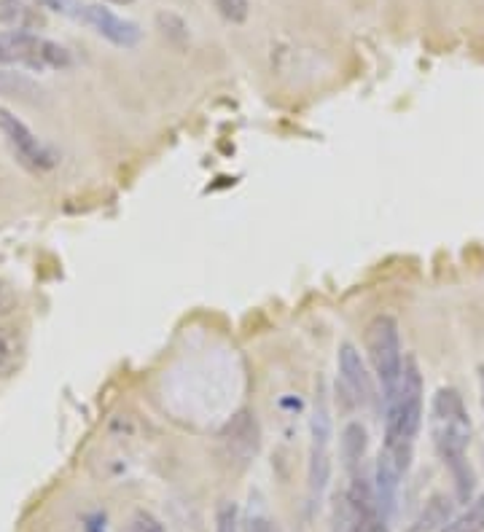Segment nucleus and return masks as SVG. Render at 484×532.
Returning <instances> with one entry per match:
<instances>
[{
    "instance_id": "f03ea898",
    "label": "nucleus",
    "mask_w": 484,
    "mask_h": 532,
    "mask_svg": "<svg viewBox=\"0 0 484 532\" xmlns=\"http://www.w3.org/2000/svg\"><path fill=\"white\" fill-rule=\"evenodd\" d=\"M423 412V374H420L415 358H407L396 393L390 395L388 404H385V444H382V449L396 457L404 468H409L412 463L417 433L423 428Z\"/></svg>"
},
{
    "instance_id": "1a4fd4ad",
    "label": "nucleus",
    "mask_w": 484,
    "mask_h": 532,
    "mask_svg": "<svg viewBox=\"0 0 484 532\" xmlns=\"http://www.w3.org/2000/svg\"><path fill=\"white\" fill-rule=\"evenodd\" d=\"M44 6L35 0H0V25H6L9 30H25V33H35L38 27L46 25Z\"/></svg>"
},
{
    "instance_id": "f3484780",
    "label": "nucleus",
    "mask_w": 484,
    "mask_h": 532,
    "mask_svg": "<svg viewBox=\"0 0 484 532\" xmlns=\"http://www.w3.org/2000/svg\"><path fill=\"white\" fill-rule=\"evenodd\" d=\"M245 532H275L272 530V522H269L267 516L253 514L248 522H245Z\"/></svg>"
},
{
    "instance_id": "4be33fe9",
    "label": "nucleus",
    "mask_w": 484,
    "mask_h": 532,
    "mask_svg": "<svg viewBox=\"0 0 484 532\" xmlns=\"http://www.w3.org/2000/svg\"><path fill=\"white\" fill-rule=\"evenodd\" d=\"M482 409H484V371H482Z\"/></svg>"
},
{
    "instance_id": "4468645a",
    "label": "nucleus",
    "mask_w": 484,
    "mask_h": 532,
    "mask_svg": "<svg viewBox=\"0 0 484 532\" xmlns=\"http://www.w3.org/2000/svg\"><path fill=\"white\" fill-rule=\"evenodd\" d=\"M25 92H35V86L22 73L0 70V95H25Z\"/></svg>"
},
{
    "instance_id": "9b49d317",
    "label": "nucleus",
    "mask_w": 484,
    "mask_h": 532,
    "mask_svg": "<svg viewBox=\"0 0 484 532\" xmlns=\"http://www.w3.org/2000/svg\"><path fill=\"white\" fill-rule=\"evenodd\" d=\"M452 519V500L444 498V495H436L431 503H425L423 516L417 519L415 532H431V530H441L444 524Z\"/></svg>"
},
{
    "instance_id": "2eb2a0df",
    "label": "nucleus",
    "mask_w": 484,
    "mask_h": 532,
    "mask_svg": "<svg viewBox=\"0 0 484 532\" xmlns=\"http://www.w3.org/2000/svg\"><path fill=\"white\" fill-rule=\"evenodd\" d=\"M216 532H240V514L234 503H221L216 514Z\"/></svg>"
},
{
    "instance_id": "412c9836",
    "label": "nucleus",
    "mask_w": 484,
    "mask_h": 532,
    "mask_svg": "<svg viewBox=\"0 0 484 532\" xmlns=\"http://www.w3.org/2000/svg\"><path fill=\"white\" fill-rule=\"evenodd\" d=\"M108 3H116V6H130L135 0H108Z\"/></svg>"
},
{
    "instance_id": "39448f33",
    "label": "nucleus",
    "mask_w": 484,
    "mask_h": 532,
    "mask_svg": "<svg viewBox=\"0 0 484 532\" xmlns=\"http://www.w3.org/2000/svg\"><path fill=\"white\" fill-rule=\"evenodd\" d=\"M65 46L46 41L38 33L3 30L0 33V65H22L30 70H62L70 65Z\"/></svg>"
},
{
    "instance_id": "f8f14e48",
    "label": "nucleus",
    "mask_w": 484,
    "mask_h": 532,
    "mask_svg": "<svg viewBox=\"0 0 484 532\" xmlns=\"http://www.w3.org/2000/svg\"><path fill=\"white\" fill-rule=\"evenodd\" d=\"M441 532H484V498L471 500L466 511L444 524Z\"/></svg>"
},
{
    "instance_id": "6ab92c4d",
    "label": "nucleus",
    "mask_w": 484,
    "mask_h": 532,
    "mask_svg": "<svg viewBox=\"0 0 484 532\" xmlns=\"http://www.w3.org/2000/svg\"><path fill=\"white\" fill-rule=\"evenodd\" d=\"M87 532H105V516L95 514L87 519Z\"/></svg>"
},
{
    "instance_id": "20e7f679",
    "label": "nucleus",
    "mask_w": 484,
    "mask_h": 532,
    "mask_svg": "<svg viewBox=\"0 0 484 532\" xmlns=\"http://www.w3.org/2000/svg\"><path fill=\"white\" fill-rule=\"evenodd\" d=\"M44 9L60 11L62 17H70L81 22V25L92 27L100 38H105L119 49H132L138 46L143 33L132 19L119 17L116 11H111L103 3H81V0H38Z\"/></svg>"
},
{
    "instance_id": "7ed1b4c3",
    "label": "nucleus",
    "mask_w": 484,
    "mask_h": 532,
    "mask_svg": "<svg viewBox=\"0 0 484 532\" xmlns=\"http://www.w3.org/2000/svg\"><path fill=\"white\" fill-rule=\"evenodd\" d=\"M363 347L366 358L372 363V371L382 387V404H388V398L396 393L401 374H404V350H401V334L393 315L380 312L369 320V326L363 331Z\"/></svg>"
},
{
    "instance_id": "aec40b11",
    "label": "nucleus",
    "mask_w": 484,
    "mask_h": 532,
    "mask_svg": "<svg viewBox=\"0 0 484 532\" xmlns=\"http://www.w3.org/2000/svg\"><path fill=\"white\" fill-rule=\"evenodd\" d=\"M6 307H9V293L6 288H0V312H6Z\"/></svg>"
},
{
    "instance_id": "9d476101",
    "label": "nucleus",
    "mask_w": 484,
    "mask_h": 532,
    "mask_svg": "<svg viewBox=\"0 0 484 532\" xmlns=\"http://www.w3.org/2000/svg\"><path fill=\"white\" fill-rule=\"evenodd\" d=\"M363 455H366V428L361 422H350L342 430V463L350 471V476L361 471Z\"/></svg>"
},
{
    "instance_id": "dca6fc26",
    "label": "nucleus",
    "mask_w": 484,
    "mask_h": 532,
    "mask_svg": "<svg viewBox=\"0 0 484 532\" xmlns=\"http://www.w3.org/2000/svg\"><path fill=\"white\" fill-rule=\"evenodd\" d=\"M124 532H165V527H162V522H159L154 514H148V511H138V514L132 516Z\"/></svg>"
},
{
    "instance_id": "f257e3e1",
    "label": "nucleus",
    "mask_w": 484,
    "mask_h": 532,
    "mask_svg": "<svg viewBox=\"0 0 484 532\" xmlns=\"http://www.w3.org/2000/svg\"><path fill=\"white\" fill-rule=\"evenodd\" d=\"M431 438L433 447L447 465L455 481L458 503L468 506L474 500L476 479L466 460L471 444V417L463 404V395L455 387H441L431 401Z\"/></svg>"
},
{
    "instance_id": "423d86ee",
    "label": "nucleus",
    "mask_w": 484,
    "mask_h": 532,
    "mask_svg": "<svg viewBox=\"0 0 484 532\" xmlns=\"http://www.w3.org/2000/svg\"><path fill=\"white\" fill-rule=\"evenodd\" d=\"M0 135L11 148V154L25 170L30 172H49L57 167V154L46 146L44 140L27 127L25 121L14 116L9 108H0Z\"/></svg>"
},
{
    "instance_id": "0eeeda50",
    "label": "nucleus",
    "mask_w": 484,
    "mask_h": 532,
    "mask_svg": "<svg viewBox=\"0 0 484 532\" xmlns=\"http://www.w3.org/2000/svg\"><path fill=\"white\" fill-rule=\"evenodd\" d=\"M310 471H307V490L310 506H320L331 481V417L326 404L315 406L310 420Z\"/></svg>"
},
{
    "instance_id": "a211bd4d",
    "label": "nucleus",
    "mask_w": 484,
    "mask_h": 532,
    "mask_svg": "<svg viewBox=\"0 0 484 532\" xmlns=\"http://www.w3.org/2000/svg\"><path fill=\"white\" fill-rule=\"evenodd\" d=\"M11 361H14V355H11L9 342H6V339L0 336V377H3V374H6V371L11 369Z\"/></svg>"
},
{
    "instance_id": "ddd939ff",
    "label": "nucleus",
    "mask_w": 484,
    "mask_h": 532,
    "mask_svg": "<svg viewBox=\"0 0 484 532\" xmlns=\"http://www.w3.org/2000/svg\"><path fill=\"white\" fill-rule=\"evenodd\" d=\"M216 11L226 22H232V25H242L248 14H251V3L248 0H210Z\"/></svg>"
},
{
    "instance_id": "6e6552de",
    "label": "nucleus",
    "mask_w": 484,
    "mask_h": 532,
    "mask_svg": "<svg viewBox=\"0 0 484 532\" xmlns=\"http://www.w3.org/2000/svg\"><path fill=\"white\" fill-rule=\"evenodd\" d=\"M337 369L342 385H345V390L350 393V398H353L355 404L361 406L377 404V387H374L372 371H369L366 361L361 358V352L355 350L350 342L339 344Z\"/></svg>"
}]
</instances>
